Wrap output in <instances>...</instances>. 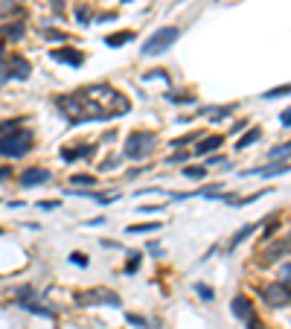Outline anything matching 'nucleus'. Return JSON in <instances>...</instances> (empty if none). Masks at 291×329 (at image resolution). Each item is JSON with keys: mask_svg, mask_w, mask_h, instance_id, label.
<instances>
[{"mask_svg": "<svg viewBox=\"0 0 291 329\" xmlns=\"http://www.w3.org/2000/svg\"><path fill=\"white\" fill-rule=\"evenodd\" d=\"M280 277L286 280V286H289V289H291V262H286V265L280 268Z\"/></svg>", "mask_w": 291, "mask_h": 329, "instance_id": "72a5a7b5", "label": "nucleus"}, {"mask_svg": "<svg viewBox=\"0 0 291 329\" xmlns=\"http://www.w3.org/2000/svg\"><path fill=\"white\" fill-rule=\"evenodd\" d=\"M198 137H204V134H201V131H192V134H187V137H178V140H172L169 146H172V149H184V146H187L189 140H198Z\"/></svg>", "mask_w": 291, "mask_h": 329, "instance_id": "4be33fe9", "label": "nucleus"}, {"mask_svg": "<svg viewBox=\"0 0 291 329\" xmlns=\"http://www.w3.org/2000/svg\"><path fill=\"white\" fill-rule=\"evenodd\" d=\"M280 120H283V125H291V108L283 111V117H280Z\"/></svg>", "mask_w": 291, "mask_h": 329, "instance_id": "ea45409f", "label": "nucleus"}, {"mask_svg": "<svg viewBox=\"0 0 291 329\" xmlns=\"http://www.w3.org/2000/svg\"><path fill=\"white\" fill-rule=\"evenodd\" d=\"M9 175H12V169H9V166H0V184H3Z\"/></svg>", "mask_w": 291, "mask_h": 329, "instance_id": "a19ab883", "label": "nucleus"}, {"mask_svg": "<svg viewBox=\"0 0 291 329\" xmlns=\"http://www.w3.org/2000/svg\"><path fill=\"white\" fill-rule=\"evenodd\" d=\"M70 262H73V265H79V268H85L87 257H85V254H79V251H73V254H70Z\"/></svg>", "mask_w": 291, "mask_h": 329, "instance_id": "473e14b6", "label": "nucleus"}, {"mask_svg": "<svg viewBox=\"0 0 291 329\" xmlns=\"http://www.w3.org/2000/svg\"><path fill=\"white\" fill-rule=\"evenodd\" d=\"M134 38V32H111V35H105V44L108 47H122V44H128Z\"/></svg>", "mask_w": 291, "mask_h": 329, "instance_id": "f3484780", "label": "nucleus"}, {"mask_svg": "<svg viewBox=\"0 0 291 329\" xmlns=\"http://www.w3.org/2000/svg\"><path fill=\"white\" fill-rule=\"evenodd\" d=\"M283 93H291V85L274 87V90H268V93H262V99H277V96H283Z\"/></svg>", "mask_w": 291, "mask_h": 329, "instance_id": "393cba45", "label": "nucleus"}, {"mask_svg": "<svg viewBox=\"0 0 291 329\" xmlns=\"http://www.w3.org/2000/svg\"><path fill=\"white\" fill-rule=\"evenodd\" d=\"M222 143H224V137H222V134H210V137H201V143L195 146V152H198V155H207V152H216V149H219Z\"/></svg>", "mask_w": 291, "mask_h": 329, "instance_id": "2eb2a0df", "label": "nucleus"}, {"mask_svg": "<svg viewBox=\"0 0 291 329\" xmlns=\"http://www.w3.org/2000/svg\"><path fill=\"white\" fill-rule=\"evenodd\" d=\"M277 227H280V222H277V219H271V222H268V227L262 230V239H274V230H277Z\"/></svg>", "mask_w": 291, "mask_h": 329, "instance_id": "2f4dec72", "label": "nucleus"}, {"mask_svg": "<svg viewBox=\"0 0 291 329\" xmlns=\"http://www.w3.org/2000/svg\"><path fill=\"white\" fill-rule=\"evenodd\" d=\"M166 96H169L172 102H181V105H184V102H187V105L195 102V96H192V93H166Z\"/></svg>", "mask_w": 291, "mask_h": 329, "instance_id": "5701e85b", "label": "nucleus"}, {"mask_svg": "<svg viewBox=\"0 0 291 329\" xmlns=\"http://www.w3.org/2000/svg\"><path fill=\"white\" fill-rule=\"evenodd\" d=\"M283 172H291V163H271V166H265V169H248L245 175H262V178H274V175H283Z\"/></svg>", "mask_w": 291, "mask_h": 329, "instance_id": "ddd939ff", "label": "nucleus"}, {"mask_svg": "<svg viewBox=\"0 0 291 329\" xmlns=\"http://www.w3.org/2000/svg\"><path fill=\"white\" fill-rule=\"evenodd\" d=\"M248 329H265V324H262L259 318H251V321H248Z\"/></svg>", "mask_w": 291, "mask_h": 329, "instance_id": "58836bf2", "label": "nucleus"}, {"mask_svg": "<svg viewBox=\"0 0 291 329\" xmlns=\"http://www.w3.org/2000/svg\"><path fill=\"white\" fill-rule=\"evenodd\" d=\"M9 79V73H6V61H3V52H0V85Z\"/></svg>", "mask_w": 291, "mask_h": 329, "instance_id": "e433bc0d", "label": "nucleus"}, {"mask_svg": "<svg viewBox=\"0 0 291 329\" xmlns=\"http://www.w3.org/2000/svg\"><path fill=\"white\" fill-rule=\"evenodd\" d=\"M207 114H210V117H227V114H233V108H230V105H222V108H207Z\"/></svg>", "mask_w": 291, "mask_h": 329, "instance_id": "a878e982", "label": "nucleus"}, {"mask_svg": "<svg viewBox=\"0 0 291 329\" xmlns=\"http://www.w3.org/2000/svg\"><path fill=\"white\" fill-rule=\"evenodd\" d=\"M184 175H187V178H192V181H201V178H207V166H187V169H184Z\"/></svg>", "mask_w": 291, "mask_h": 329, "instance_id": "412c9836", "label": "nucleus"}, {"mask_svg": "<svg viewBox=\"0 0 291 329\" xmlns=\"http://www.w3.org/2000/svg\"><path fill=\"white\" fill-rule=\"evenodd\" d=\"M195 292H198V297H201V300H207V303H210V300H213V289H207V286H201V283H195Z\"/></svg>", "mask_w": 291, "mask_h": 329, "instance_id": "cd10ccee", "label": "nucleus"}, {"mask_svg": "<svg viewBox=\"0 0 291 329\" xmlns=\"http://www.w3.org/2000/svg\"><path fill=\"white\" fill-rule=\"evenodd\" d=\"M122 3H131V0H122Z\"/></svg>", "mask_w": 291, "mask_h": 329, "instance_id": "c03bdc74", "label": "nucleus"}, {"mask_svg": "<svg viewBox=\"0 0 291 329\" xmlns=\"http://www.w3.org/2000/svg\"><path fill=\"white\" fill-rule=\"evenodd\" d=\"M154 146H157V134L154 131H131L128 140H125V157L143 160V157H149L154 152Z\"/></svg>", "mask_w": 291, "mask_h": 329, "instance_id": "f03ea898", "label": "nucleus"}, {"mask_svg": "<svg viewBox=\"0 0 291 329\" xmlns=\"http://www.w3.org/2000/svg\"><path fill=\"white\" fill-rule=\"evenodd\" d=\"M291 254V236H286V239H277L265 254H262V262H277L283 260V257H289Z\"/></svg>", "mask_w": 291, "mask_h": 329, "instance_id": "9b49d317", "label": "nucleus"}, {"mask_svg": "<svg viewBox=\"0 0 291 329\" xmlns=\"http://www.w3.org/2000/svg\"><path fill=\"white\" fill-rule=\"evenodd\" d=\"M52 175L50 169H44V166H29L26 172L20 175V187H38V184H47Z\"/></svg>", "mask_w": 291, "mask_h": 329, "instance_id": "1a4fd4ad", "label": "nucleus"}, {"mask_svg": "<svg viewBox=\"0 0 291 329\" xmlns=\"http://www.w3.org/2000/svg\"><path fill=\"white\" fill-rule=\"evenodd\" d=\"M93 152H96V143H85V146H76V149H61V160L73 163L79 157H90Z\"/></svg>", "mask_w": 291, "mask_h": 329, "instance_id": "f8f14e48", "label": "nucleus"}, {"mask_svg": "<svg viewBox=\"0 0 291 329\" xmlns=\"http://www.w3.org/2000/svg\"><path fill=\"white\" fill-rule=\"evenodd\" d=\"M55 108L67 117L70 125L90 120H114L131 111V102L111 85H90L67 96H55Z\"/></svg>", "mask_w": 291, "mask_h": 329, "instance_id": "f257e3e1", "label": "nucleus"}, {"mask_svg": "<svg viewBox=\"0 0 291 329\" xmlns=\"http://www.w3.org/2000/svg\"><path fill=\"white\" fill-rule=\"evenodd\" d=\"M50 55L61 64H73V67H82L85 64V52L73 50V47H61V50H50Z\"/></svg>", "mask_w": 291, "mask_h": 329, "instance_id": "9d476101", "label": "nucleus"}, {"mask_svg": "<svg viewBox=\"0 0 291 329\" xmlns=\"http://www.w3.org/2000/svg\"><path fill=\"white\" fill-rule=\"evenodd\" d=\"M76 17H79V23H90V9H87L85 3L76 6Z\"/></svg>", "mask_w": 291, "mask_h": 329, "instance_id": "bb28decb", "label": "nucleus"}, {"mask_svg": "<svg viewBox=\"0 0 291 329\" xmlns=\"http://www.w3.org/2000/svg\"><path fill=\"white\" fill-rule=\"evenodd\" d=\"M128 324H134V327H140V329L149 327V324H146V318H140V315H128Z\"/></svg>", "mask_w": 291, "mask_h": 329, "instance_id": "c9c22d12", "label": "nucleus"}, {"mask_svg": "<svg viewBox=\"0 0 291 329\" xmlns=\"http://www.w3.org/2000/svg\"><path fill=\"white\" fill-rule=\"evenodd\" d=\"M257 227H259V225H245V227L239 230V233H236V236L230 239V245H227V248L233 251V248H236V245H242L245 239H248V236H251V233H257Z\"/></svg>", "mask_w": 291, "mask_h": 329, "instance_id": "a211bd4d", "label": "nucleus"}, {"mask_svg": "<svg viewBox=\"0 0 291 329\" xmlns=\"http://www.w3.org/2000/svg\"><path fill=\"white\" fill-rule=\"evenodd\" d=\"M230 312H233V318H239V321H251V318H257V309H254V300L248 295H236L233 297V303H230Z\"/></svg>", "mask_w": 291, "mask_h": 329, "instance_id": "0eeeda50", "label": "nucleus"}, {"mask_svg": "<svg viewBox=\"0 0 291 329\" xmlns=\"http://www.w3.org/2000/svg\"><path fill=\"white\" fill-rule=\"evenodd\" d=\"M44 38H47V41H64V38H67V35L64 32H58V29H44Z\"/></svg>", "mask_w": 291, "mask_h": 329, "instance_id": "c756f323", "label": "nucleus"}, {"mask_svg": "<svg viewBox=\"0 0 291 329\" xmlns=\"http://www.w3.org/2000/svg\"><path fill=\"white\" fill-rule=\"evenodd\" d=\"M76 303H105V306H120V297L108 289H96V292H87V295H76Z\"/></svg>", "mask_w": 291, "mask_h": 329, "instance_id": "6e6552de", "label": "nucleus"}, {"mask_svg": "<svg viewBox=\"0 0 291 329\" xmlns=\"http://www.w3.org/2000/svg\"><path fill=\"white\" fill-rule=\"evenodd\" d=\"M259 295H262V300H265L268 306H274V309H280V306H291V289L286 286V283H268Z\"/></svg>", "mask_w": 291, "mask_h": 329, "instance_id": "39448f33", "label": "nucleus"}, {"mask_svg": "<svg viewBox=\"0 0 291 329\" xmlns=\"http://www.w3.org/2000/svg\"><path fill=\"white\" fill-rule=\"evenodd\" d=\"M163 207H140V213H160Z\"/></svg>", "mask_w": 291, "mask_h": 329, "instance_id": "37998d69", "label": "nucleus"}, {"mask_svg": "<svg viewBox=\"0 0 291 329\" xmlns=\"http://www.w3.org/2000/svg\"><path fill=\"white\" fill-rule=\"evenodd\" d=\"M23 128V117H12V120H3L0 122V137H9V134H15Z\"/></svg>", "mask_w": 291, "mask_h": 329, "instance_id": "dca6fc26", "label": "nucleus"}, {"mask_svg": "<svg viewBox=\"0 0 291 329\" xmlns=\"http://www.w3.org/2000/svg\"><path fill=\"white\" fill-rule=\"evenodd\" d=\"M32 152V134L29 131H15L9 137H0V155L3 157H23Z\"/></svg>", "mask_w": 291, "mask_h": 329, "instance_id": "20e7f679", "label": "nucleus"}, {"mask_svg": "<svg viewBox=\"0 0 291 329\" xmlns=\"http://www.w3.org/2000/svg\"><path fill=\"white\" fill-rule=\"evenodd\" d=\"M259 134H262L259 128H248V131H245V134H242V137L236 140V149H248V146H251L254 140H259Z\"/></svg>", "mask_w": 291, "mask_h": 329, "instance_id": "6ab92c4d", "label": "nucleus"}, {"mask_svg": "<svg viewBox=\"0 0 291 329\" xmlns=\"http://www.w3.org/2000/svg\"><path fill=\"white\" fill-rule=\"evenodd\" d=\"M172 160L178 163V160H189V152H178V155H172Z\"/></svg>", "mask_w": 291, "mask_h": 329, "instance_id": "79ce46f5", "label": "nucleus"}, {"mask_svg": "<svg viewBox=\"0 0 291 329\" xmlns=\"http://www.w3.org/2000/svg\"><path fill=\"white\" fill-rule=\"evenodd\" d=\"M38 207L41 210H58L61 204H58V201H38Z\"/></svg>", "mask_w": 291, "mask_h": 329, "instance_id": "4c0bfd02", "label": "nucleus"}, {"mask_svg": "<svg viewBox=\"0 0 291 329\" xmlns=\"http://www.w3.org/2000/svg\"><path fill=\"white\" fill-rule=\"evenodd\" d=\"M117 166H120V157H108L102 163V172H111V169H117Z\"/></svg>", "mask_w": 291, "mask_h": 329, "instance_id": "f704fd0d", "label": "nucleus"}, {"mask_svg": "<svg viewBox=\"0 0 291 329\" xmlns=\"http://www.w3.org/2000/svg\"><path fill=\"white\" fill-rule=\"evenodd\" d=\"M70 184H87V187H93L96 178L93 175H70Z\"/></svg>", "mask_w": 291, "mask_h": 329, "instance_id": "b1692460", "label": "nucleus"}, {"mask_svg": "<svg viewBox=\"0 0 291 329\" xmlns=\"http://www.w3.org/2000/svg\"><path fill=\"white\" fill-rule=\"evenodd\" d=\"M23 35H26L23 23H6V26H0V38H6V41H20Z\"/></svg>", "mask_w": 291, "mask_h": 329, "instance_id": "4468645a", "label": "nucleus"}, {"mask_svg": "<svg viewBox=\"0 0 291 329\" xmlns=\"http://www.w3.org/2000/svg\"><path fill=\"white\" fill-rule=\"evenodd\" d=\"M154 230H160V222H143V225L128 227V233H154Z\"/></svg>", "mask_w": 291, "mask_h": 329, "instance_id": "aec40b11", "label": "nucleus"}, {"mask_svg": "<svg viewBox=\"0 0 291 329\" xmlns=\"http://www.w3.org/2000/svg\"><path fill=\"white\" fill-rule=\"evenodd\" d=\"M289 152H291V143H286V146H277V149H271V157H274V160H277V157L283 160Z\"/></svg>", "mask_w": 291, "mask_h": 329, "instance_id": "7c9ffc66", "label": "nucleus"}, {"mask_svg": "<svg viewBox=\"0 0 291 329\" xmlns=\"http://www.w3.org/2000/svg\"><path fill=\"white\" fill-rule=\"evenodd\" d=\"M181 38V29L178 26H163V29H157V32H152L146 41H143V55H160V52H166Z\"/></svg>", "mask_w": 291, "mask_h": 329, "instance_id": "7ed1b4c3", "label": "nucleus"}, {"mask_svg": "<svg viewBox=\"0 0 291 329\" xmlns=\"http://www.w3.org/2000/svg\"><path fill=\"white\" fill-rule=\"evenodd\" d=\"M6 73H9V79H20V82H23V79H29L32 64H29L23 55H17V52H15V55H9V58H6Z\"/></svg>", "mask_w": 291, "mask_h": 329, "instance_id": "423d86ee", "label": "nucleus"}, {"mask_svg": "<svg viewBox=\"0 0 291 329\" xmlns=\"http://www.w3.org/2000/svg\"><path fill=\"white\" fill-rule=\"evenodd\" d=\"M140 260H143L140 254H131V260H128V265H125V274H134V271L140 268Z\"/></svg>", "mask_w": 291, "mask_h": 329, "instance_id": "c85d7f7f", "label": "nucleus"}]
</instances>
